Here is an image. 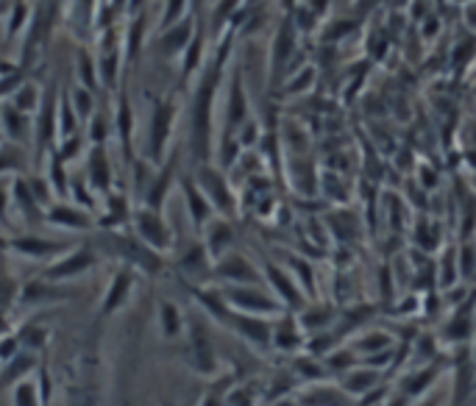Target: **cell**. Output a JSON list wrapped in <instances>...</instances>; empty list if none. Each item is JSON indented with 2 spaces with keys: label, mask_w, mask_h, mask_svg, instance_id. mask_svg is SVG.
<instances>
[{
  "label": "cell",
  "mask_w": 476,
  "mask_h": 406,
  "mask_svg": "<svg viewBox=\"0 0 476 406\" xmlns=\"http://www.w3.org/2000/svg\"><path fill=\"white\" fill-rule=\"evenodd\" d=\"M187 34H189V23H184V25H178V28H170V31L162 36V45H165L167 50L181 47V45L187 42Z\"/></svg>",
  "instance_id": "obj_1"
},
{
  "label": "cell",
  "mask_w": 476,
  "mask_h": 406,
  "mask_svg": "<svg viewBox=\"0 0 476 406\" xmlns=\"http://www.w3.org/2000/svg\"><path fill=\"white\" fill-rule=\"evenodd\" d=\"M143 25H145V20L143 17H137L131 25H128V53L134 56L137 53V47H140V39H143Z\"/></svg>",
  "instance_id": "obj_2"
},
{
  "label": "cell",
  "mask_w": 476,
  "mask_h": 406,
  "mask_svg": "<svg viewBox=\"0 0 476 406\" xmlns=\"http://www.w3.org/2000/svg\"><path fill=\"white\" fill-rule=\"evenodd\" d=\"M28 20V6L25 3H14L12 6V23H9V36H14V31Z\"/></svg>",
  "instance_id": "obj_3"
},
{
  "label": "cell",
  "mask_w": 476,
  "mask_h": 406,
  "mask_svg": "<svg viewBox=\"0 0 476 406\" xmlns=\"http://www.w3.org/2000/svg\"><path fill=\"white\" fill-rule=\"evenodd\" d=\"M34 100H37V89H34V87H25L23 92H17V106H20V109H31Z\"/></svg>",
  "instance_id": "obj_4"
},
{
  "label": "cell",
  "mask_w": 476,
  "mask_h": 406,
  "mask_svg": "<svg viewBox=\"0 0 476 406\" xmlns=\"http://www.w3.org/2000/svg\"><path fill=\"white\" fill-rule=\"evenodd\" d=\"M184 0H167V14H165V25H173V20L181 14Z\"/></svg>",
  "instance_id": "obj_5"
}]
</instances>
